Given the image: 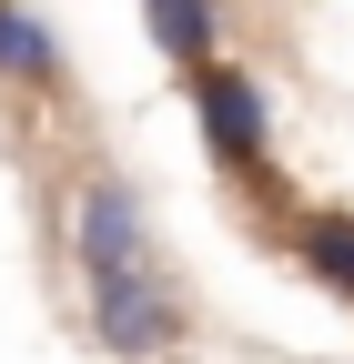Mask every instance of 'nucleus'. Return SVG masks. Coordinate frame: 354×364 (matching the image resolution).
<instances>
[{
    "label": "nucleus",
    "instance_id": "obj_3",
    "mask_svg": "<svg viewBox=\"0 0 354 364\" xmlns=\"http://www.w3.org/2000/svg\"><path fill=\"white\" fill-rule=\"evenodd\" d=\"M71 253L81 273H142V203H132V182H81V203H71Z\"/></svg>",
    "mask_w": 354,
    "mask_h": 364
},
{
    "label": "nucleus",
    "instance_id": "obj_5",
    "mask_svg": "<svg viewBox=\"0 0 354 364\" xmlns=\"http://www.w3.org/2000/svg\"><path fill=\"white\" fill-rule=\"evenodd\" d=\"M0 71H11V81H51V71H61L51 21H31V11H11V0H0Z\"/></svg>",
    "mask_w": 354,
    "mask_h": 364
},
{
    "label": "nucleus",
    "instance_id": "obj_4",
    "mask_svg": "<svg viewBox=\"0 0 354 364\" xmlns=\"http://www.w3.org/2000/svg\"><path fill=\"white\" fill-rule=\"evenodd\" d=\"M142 31L162 41L172 61H193V71H203V51L223 41V11H213V0H152V11H142Z\"/></svg>",
    "mask_w": 354,
    "mask_h": 364
},
{
    "label": "nucleus",
    "instance_id": "obj_1",
    "mask_svg": "<svg viewBox=\"0 0 354 364\" xmlns=\"http://www.w3.org/2000/svg\"><path fill=\"white\" fill-rule=\"evenodd\" d=\"M92 334H102L122 364H152V354L183 344V304L162 294L152 263H142V273H102V284H92Z\"/></svg>",
    "mask_w": 354,
    "mask_h": 364
},
{
    "label": "nucleus",
    "instance_id": "obj_2",
    "mask_svg": "<svg viewBox=\"0 0 354 364\" xmlns=\"http://www.w3.org/2000/svg\"><path fill=\"white\" fill-rule=\"evenodd\" d=\"M193 112H203L213 162H233V172L263 152V132H274V102H263V81H253V71H233V61H203V71H193Z\"/></svg>",
    "mask_w": 354,
    "mask_h": 364
},
{
    "label": "nucleus",
    "instance_id": "obj_6",
    "mask_svg": "<svg viewBox=\"0 0 354 364\" xmlns=\"http://www.w3.org/2000/svg\"><path fill=\"white\" fill-rule=\"evenodd\" d=\"M304 263H314V284L354 304V213H314L304 223Z\"/></svg>",
    "mask_w": 354,
    "mask_h": 364
}]
</instances>
